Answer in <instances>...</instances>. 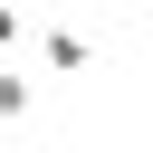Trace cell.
<instances>
[{
    "instance_id": "1",
    "label": "cell",
    "mask_w": 153,
    "mask_h": 153,
    "mask_svg": "<svg viewBox=\"0 0 153 153\" xmlns=\"http://www.w3.org/2000/svg\"><path fill=\"white\" fill-rule=\"evenodd\" d=\"M38 57H48L57 76H76V67H86V38H76V29H48V38H38Z\"/></svg>"
},
{
    "instance_id": "2",
    "label": "cell",
    "mask_w": 153,
    "mask_h": 153,
    "mask_svg": "<svg viewBox=\"0 0 153 153\" xmlns=\"http://www.w3.org/2000/svg\"><path fill=\"white\" fill-rule=\"evenodd\" d=\"M29 105H38V86H29V76H10V67H0V124H19V115H29Z\"/></svg>"
},
{
    "instance_id": "3",
    "label": "cell",
    "mask_w": 153,
    "mask_h": 153,
    "mask_svg": "<svg viewBox=\"0 0 153 153\" xmlns=\"http://www.w3.org/2000/svg\"><path fill=\"white\" fill-rule=\"evenodd\" d=\"M10 48H19V10L0 0V57H10Z\"/></svg>"
}]
</instances>
